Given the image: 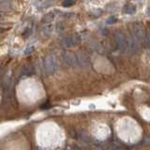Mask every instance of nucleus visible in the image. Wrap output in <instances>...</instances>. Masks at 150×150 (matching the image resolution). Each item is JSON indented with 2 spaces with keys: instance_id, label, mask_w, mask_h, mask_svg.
<instances>
[{
  "instance_id": "obj_1",
  "label": "nucleus",
  "mask_w": 150,
  "mask_h": 150,
  "mask_svg": "<svg viewBox=\"0 0 150 150\" xmlns=\"http://www.w3.org/2000/svg\"><path fill=\"white\" fill-rule=\"evenodd\" d=\"M58 68L57 60L53 54H48L44 58L43 63H42V69L43 72L47 75V76H51L54 75Z\"/></svg>"
},
{
  "instance_id": "obj_2",
  "label": "nucleus",
  "mask_w": 150,
  "mask_h": 150,
  "mask_svg": "<svg viewBox=\"0 0 150 150\" xmlns=\"http://www.w3.org/2000/svg\"><path fill=\"white\" fill-rule=\"evenodd\" d=\"M131 34L134 37V39L137 40L139 45L141 46L144 41V37H145V33H144V26L139 23H134L132 26H131Z\"/></svg>"
},
{
  "instance_id": "obj_3",
  "label": "nucleus",
  "mask_w": 150,
  "mask_h": 150,
  "mask_svg": "<svg viewBox=\"0 0 150 150\" xmlns=\"http://www.w3.org/2000/svg\"><path fill=\"white\" fill-rule=\"evenodd\" d=\"M115 40L116 42L117 48L119 49L122 53L128 52V37L122 31H116L115 34Z\"/></svg>"
},
{
  "instance_id": "obj_4",
  "label": "nucleus",
  "mask_w": 150,
  "mask_h": 150,
  "mask_svg": "<svg viewBox=\"0 0 150 150\" xmlns=\"http://www.w3.org/2000/svg\"><path fill=\"white\" fill-rule=\"evenodd\" d=\"M61 57H62L63 62L67 66H69V67H76L78 65L76 54H74L71 52H69V51L62 52Z\"/></svg>"
},
{
  "instance_id": "obj_5",
  "label": "nucleus",
  "mask_w": 150,
  "mask_h": 150,
  "mask_svg": "<svg viewBox=\"0 0 150 150\" xmlns=\"http://www.w3.org/2000/svg\"><path fill=\"white\" fill-rule=\"evenodd\" d=\"M76 58H77L78 66L82 67L83 69H89L90 68V61H89L86 54H83L82 52H79V53L76 54Z\"/></svg>"
},
{
  "instance_id": "obj_6",
  "label": "nucleus",
  "mask_w": 150,
  "mask_h": 150,
  "mask_svg": "<svg viewBox=\"0 0 150 150\" xmlns=\"http://www.w3.org/2000/svg\"><path fill=\"white\" fill-rule=\"evenodd\" d=\"M140 45L134 39V37L132 36V34H130L129 37H128V51L130 52L131 54H135L136 52H137L140 48Z\"/></svg>"
},
{
  "instance_id": "obj_7",
  "label": "nucleus",
  "mask_w": 150,
  "mask_h": 150,
  "mask_svg": "<svg viewBox=\"0 0 150 150\" xmlns=\"http://www.w3.org/2000/svg\"><path fill=\"white\" fill-rule=\"evenodd\" d=\"M79 42V38L76 35H70L63 39L62 44L65 47H73Z\"/></svg>"
},
{
  "instance_id": "obj_8",
  "label": "nucleus",
  "mask_w": 150,
  "mask_h": 150,
  "mask_svg": "<svg viewBox=\"0 0 150 150\" xmlns=\"http://www.w3.org/2000/svg\"><path fill=\"white\" fill-rule=\"evenodd\" d=\"M33 73V68L30 65H25L22 67L20 70V77H28L32 75Z\"/></svg>"
},
{
  "instance_id": "obj_9",
  "label": "nucleus",
  "mask_w": 150,
  "mask_h": 150,
  "mask_svg": "<svg viewBox=\"0 0 150 150\" xmlns=\"http://www.w3.org/2000/svg\"><path fill=\"white\" fill-rule=\"evenodd\" d=\"M54 17H55L54 12H49V13H47V14H45V15L43 16V18H42V23H45V25H48L49 23L53 22Z\"/></svg>"
},
{
  "instance_id": "obj_10",
  "label": "nucleus",
  "mask_w": 150,
  "mask_h": 150,
  "mask_svg": "<svg viewBox=\"0 0 150 150\" xmlns=\"http://www.w3.org/2000/svg\"><path fill=\"white\" fill-rule=\"evenodd\" d=\"M135 11H136V8L132 4H127L123 8V11L125 13H128V14H132L135 12Z\"/></svg>"
},
{
  "instance_id": "obj_11",
  "label": "nucleus",
  "mask_w": 150,
  "mask_h": 150,
  "mask_svg": "<svg viewBox=\"0 0 150 150\" xmlns=\"http://www.w3.org/2000/svg\"><path fill=\"white\" fill-rule=\"evenodd\" d=\"M52 31H53V25L48 23V25H45L43 27H42V33H43V35L45 36H49Z\"/></svg>"
},
{
  "instance_id": "obj_12",
  "label": "nucleus",
  "mask_w": 150,
  "mask_h": 150,
  "mask_svg": "<svg viewBox=\"0 0 150 150\" xmlns=\"http://www.w3.org/2000/svg\"><path fill=\"white\" fill-rule=\"evenodd\" d=\"M144 41H145V45H146L147 48H150V30H148L145 33Z\"/></svg>"
},
{
  "instance_id": "obj_13",
  "label": "nucleus",
  "mask_w": 150,
  "mask_h": 150,
  "mask_svg": "<svg viewBox=\"0 0 150 150\" xmlns=\"http://www.w3.org/2000/svg\"><path fill=\"white\" fill-rule=\"evenodd\" d=\"M115 21H116V19H115L114 16H111V17H109V18L107 19L106 23H108V25H112V23H114Z\"/></svg>"
},
{
  "instance_id": "obj_14",
  "label": "nucleus",
  "mask_w": 150,
  "mask_h": 150,
  "mask_svg": "<svg viewBox=\"0 0 150 150\" xmlns=\"http://www.w3.org/2000/svg\"><path fill=\"white\" fill-rule=\"evenodd\" d=\"M74 2L73 1H69V0H67V1H64L62 3V5L64 7H69V6H71V5H73Z\"/></svg>"
},
{
  "instance_id": "obj_15",
  "label": "nucleus",
  "mask_w": 150,
  "mask_h": 150,
  "mask_svg": "<svg viewBox=\"0 0 150 150\" xmlns=\"http://www.w3.org/2000/svg\"><path fill=\"white\" fill-rule=\"evenodd\" d=\"M33 51H34V47H33V46L28 47V48L25 51V54H31V53H32Z\"/></svg>"
},
{
  "instance_id": "obj_16",
  "label": "nucleus",
  "mask_w": 150,
  "mask_h": 150,
  "mask_svg": "<svg viewBox=\"0 0 150 150\" xmlns=\"http://www.w3.org/2000/svg\"><path fill=\"white\" fill-rule=\"evenodd\" d=\"M146 13H147V15H148V16H150V8H147Z\"/></svg>"
},
{
  "instance_id": "obj_17",
  "label": "nucleus",
  "mask_w": 150,
  "mask_h": 150,
  "mask_svg": "<svg viewBox=\"0 0 150 150\" xmlns=\"http://www.w3.org/2000/svg\"><path fill=\"white\" fill-rule=\"evenodd\" d=\"M1 30H2V29H1V28H0V32H1Z\"/></svg>"
}]
</instances>
